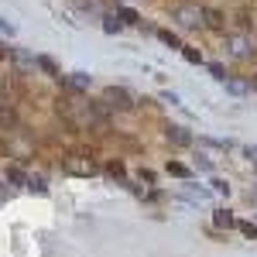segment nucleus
<instances>
[{
  "label": "nucleus",
  "mask_w": 257,
  "mask_h": 257,
  "mask_svg": "<svg viewBox=\"0 0 257 257\" xmlns=\"http://www.w3.org/2000/svg\"><path fill=\"white\" fill-rule=\"evenodd\" d=\"M82 131H96V134L110 131V110L103 106V99H86V123H82Z\"/></svg>",
  "instance_id": "nucleus-1"
},
{
  "label": "nucleus",
  "mask_w": 257,
  "mask_h": 257,
  "mask_svg": "<svg viewBox=\"0 0 257 257\" xmlns=\"http://www.w3.org/2000/svg\"><path fill=\"white\" fill-rule=\"evenodd\" d=\"M172 21H175L178 28H185V31H196L199 24H202V7L199 4H175L172 7Z\"/></svg>",
  "instance_id": "nucleus-2"
},
{
  "label": "nucleus",
  "mask_w": 257,
  "mask_h": 257,
  "mask_svg": "<svg viewBox=\"0 0 257 257\" xmlns=\"http://www.w3.org/2000/svg\"><path fill=\"white\" fill-rule=\"evenodd\" d=\"M103 106H106L110 113H113V110H117V113H127V110H134V96H131L123 86H106V89H103Z\"/></svg>",
  "instance_id": "nucleus-3"
},
{
  "label": "nucleus",
  "mask_w": 257,
  "mask_h": 257,
  "mask_svg": "<svg viewBox=\"0 0 257 257\" xmlns=\"http://www.w3.org/2000/svg\"><path fill=\"white\" fill-rule=\"evenodd\" d=\"M62 172H65V175H76V178H93L99 168L89 155H69V158L62 161Z\"/></svg>",
  "instance_id": "nucleus-4"
},
{
  "label": "nucleus",
  "mask_w": 257,
  "mask_h": 257,
  "mask_svg": "<svg viewBox=\"0 0 257 257\" xmlns=\"http://www.w3.org/2000/svg\"><path fill=\"white\" fill-rule=\"evenodd\" d=\"M223 48H226L230 59H237V62L240 59H250V38H247V35H230Z\"/></svg>",
  "instance_id": "nucleus-5"
},
{
  "label": "nucleus",
  "mask_w": 257,
  "mask_h": 257,
  "mask_svg": "<svg viewBox=\"0 0 257 257\" xmlns=\"http://www.w3.org/2000/svg\"><path fill=\"white\" fill-rule=\"evenodd\" d=\"M202 24H206L209 31H223L226 18H223V11H216V7H202Z\"/></svg>",
  "instance_id": "nucleus-6"
},
{
  "label": "nucleus",
  "mask_w": 257,
  "mask_h": 257,
  "mask_svg": "<svg viewBox=\"0 0 257 257\" xmlns=\"http://www.w3.org/2000/svg\"><path fill=\"white\" fill-rule=\"evenodd\" d=\"M165 138L172 141L175 148H189V144H192V134H189L185 127H172V123L165 127Z\"/></svg>",
  "instance_id": "nucleus-7"
},
{
  "label": "nucleus",
  "mask_w": 257,
  "mask_h": 257,
  "mask_svg": "<svg viewBox=\"0 0 257 257\" xmlns=\"http://www.w3.org/2000/svg\"><path fill=\"white\" fill-rule=\"evenodd\" d=\"M18 127V113L7 99H0V131H14Z\"/></svg>",
  "instance_id": "nucleus-8"
},
{
  "label": "nucleus",
  "mask_w": 257,
  "mask_h": 257,
  "mask_svg": "<svg viewBox=\"0 0 257 257\" xmlns=\"http://www.w3.org/2000/svg\"><path fill=\"white\" fill-rule=\"evenodd\" d=\"M230 226H237V219L230 209H213V230H230Z\"/></svg>",
  "instance_id": "nucleus-9"
},
{
  "label": "nucleus",
  "mask_w": 257,
  "mask_h": 257,
  "mask_svg": "<svg viewBox=\"0 0 257 257\" xmlns=\"http://www.w3.org/2000/svg\"><path fill=\"white\" fill-rule=\"evenodd\" d=\"M65 86H69L72 93H82V89L89 86V76H86V72H72V76L65 79Z\"/></svg>",
  "instance_id": "nucleus-10"
},
{
  "label": "nucleus",
  "mask_w": 257,
  "mask_h": 257,
  "mask_svg": "<svg viewBox=\"0 0 257 257\" xmlns=\"http://www.w3.org/2000/svg\"><path fill=\"white\" fill-rule=\"evenodd\" d=\"M35 65H38V69L45 72V76H55V79H59V65H55V62L48 59V55H38V59H35Z\"/></svg>",
  "instance_id": "nucleus-11"
},
{
  "label": "nucleus",
  "mask_w": 257,
  "mask_h": 257,
  "mask_svg": "<svg viewBox=\"0 0 257 257\" xmlns=\"http://www.w3.org/2000/svg\"><path fill=\"white\" fill-rule=\"evenodd\" d=\"M168 175H175V178H189V175H192V168H189V165H182V161H168Z\"/></svg>",
  "instance_id": "nucleus-12"
},
{
  "label": "nucleus",
  "mask_w": 257,
  "mask_h": 257,
  "mask_svg": "<svg viewBox=\"0 0 257 257\" xmlns=\"http://www.w3.org/2000/svg\"><path fill=\"white\" fill-rule=\"evenodd\" d=\"M120 21H123V24H141L138 11H131V7H120Z\"/></svg>",
  "instance_id": "nucleus-13"
},
{
  "label": "nucleus",
  "mask_w": 257,
  "mask_h": 257,
  "mask_svg": "<svg viewBox=\"0 0 257 257\" xmlns=\"http://www.w3.org/2000/svg\"><path fill=\"white\" fill-rule=\"evenodd\" d=\"M182 55H185V62H192V65L202 62V52H199V48H185V45H182Z\"/></svg>",
  "instance_id": "nucleus-14"
},
{
  "label": "nucleus",
  "mask_w": 257,
  "mask_h": 257,
  "mask_svg": "<svg viewBox=\"0 0 257 257\" xmlns=\"http://www.w3.org/2000/svg\"><path fill=\"white\" fill-rule=\"evenodd\" d=\"M237 226H240V233H243V237L257 240V223H247V219H243V223H237Z\"/></svg>",
  "instance_id": "nucleus-15"
},
{
  "label": "nucleus",
  "mask_w": 257,
  "mask_h": 257,
  "mask_svg": "<svg viewBox=\"0 0 257 257\" xmlns=\"http://www.w3.org/2000/svg\"><path fill=\"white\" fill-rule=\"evenodd\" d=\"M158 38L165 41V45H172V48H182V41H178V35H172V31H158Z\"/></svg>",
  "instance_id": "nucleus-16"
},
{
  "label": "nucleus",
  "mask_w": 257,
  "mask_h": 257,
  "mask_svg": "<svg viewBox=\"0 0 257 257\" xmlns=\"http://www.w3.org/2000/svg\"><path fill=\"white\" fill-rule=\"evenodd\" d=\"M7 178H11L14 185H28V175H24L21 168H11V172H7Z\"/></svg>",
  "instance_id": "nucleus-17"
},
{
  "label": "nucleus",
  "mask_w": 257,
  "mask_h": 257,
  "mask_svg": "<svg viewBox=\"0 0 257 257\" xmlns=\"http://www.w3.org/2000/svg\"><path fill=\"white\" fill-rule=\"evenodd\" d=\"M226 89H230V93H237V96H240V93H247L250 86H247V82H240V79H230V82H226Z\"/></svg>",
  "instance_id": "nucleus-18"
},
{
  "label": "nucleus",
  "mask_w": 257,
  "mask_h": 257,
  "mask_svg": "<svg viewBox=\"0 0 257 257\" xmlns=\"http://www.w3.org/2000/svg\"><path fill=\"white\" fill-rule=\"evenodd\" d=\"M196 168H199V172H213V161L206 158V155H199V158H196Z\"/></svg>",
  "instance_id": "nucleus-19"
},
{
  "label": "nucleus",
  "mask_w": 257,
  "mask_h": 257,
  "mask_svg": "<svg viewBox=\"0 0 257 257\" xmlns=\"http://www.w3.org/2000/svg\"><path fill=\"white\" fill-rule=\"evenodd\" d=\"M213 189H216L219 196H230V185H226L223 178H213Z\"/></svg>",
  "instance_id": "nucleus-20"
},
{
  "label": "nucleus",
  "mask_w": 257,
  "mask_h": 257,
  "mask_svg": "<svg viewBox=\"0 0 257 257\" xmlns=\"http://www.w3.org/2000/svg\"><path fill=\"white\" fill-rule=\"evenodd\" d=\"M106 172H110V175H123V161H110V165H106Z\"/></svg>",
  "instance_id": "nucleus-21"
},
{
  "label": "nucleus",
  "mask_w": 257,
  "mask_h": 257,
  "mask_svg": "<svg viewBox=\"0 0 257 257\" xmlns=\"http://www.w3.org/2000/svg\"><path fill=\"white\" fill-rule=\"evenodd\" d=\"M209 72H213V76H216V79H226V76H223V72H226V69H223V65H219V62H213V65H209Z\"/></svg>",
  "instance_id": "nucleus-22"
},
{
  "label": "nucleus",
  "mask_w": 257,
  "mask_h": 257,
  "mask_svg": "<svg viewBox=\"0 0 257 257\" xmlns=\"http://www.w3.org/2000/svg\"><path fill=\"white\" fill-rule=\"evenodd\" d=\"M247 158H250V161L257 165V148H247Z\"/></svg>",
  "instance_id": "nucleus-23"
},
{
  "label": "nucleus",
  "mask_w": 257,
  "mask_h": 257,
  "mask_svg": "<svg viewBox=\"0 0 257 257\" xmlns=\"http://www.w3.org/2000/svg\"><path fill=\"white\" fill-rule=\"evenodd\" d=\"M0 99H7V82L0 79Z\"/></svg>",
  "instance_id": "nucleus-24"
},
{
  "label": "nucleus",
  "mask_w": 257,
  "mask_h": 257,
  "mask_svg": "<svg viewBox=\"0 0 257 257\" xmlns=\"http://www.w3.org/2000/svg\"><path fill=\"white\" fill-rule=\"evenodd\" d=\"M4 59H7V48H4V45H0V62H4Z\"/></svg>",
  "instance_id": "nucleus-25"
},
{
  "label": "nucleus",
  "mask_w": 257,
  "mask_h": 257,
  "mask_svg": "<svg viewBox=\"0 0 257 257\" xmlns=\"http://www.w3.org/2000/svg\"><path fill=\"white\" fill-rule=\"evenodd\" d=\"M250 202H257V189H250Z\"/></svg>",
  "instance_id": "nucleus-26"
},
{
  "label": "nucleus",
  "mask_w": 257,
  "mask_h": 257,
  "mask_svg": "<svg viewBox=\"0 0 257 257\" xmlns=\"http://www.w3.org/2000/svg\"><path fill=\"white\" fill-rule=\"evenodd\" d=\"M250 86H254V89H257V76H254V79H250Z\"/></svg>",
  "instance_id": "nucleus-27"
}]
</instances>
